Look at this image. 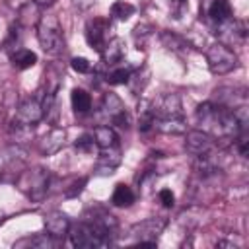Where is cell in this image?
<instances>
[{"label": "cell", "instance_id": "cell-33", "mask_svg": "<svg viewBox=\"0 0 249 249\" xmlns=\"http://www.w3.org/2000/svg\"><path fill=\"white\" fill-rule=\"evenodd\" d=\"M6 2H8V4H10V6H12V8H16V6H18V8H19V6H21V4H23V2H21V0H6Z\"/></svg>", "mask_w": 249, "mask_h": 249}, {"label": "cell", "instance_id": "cell-7", "mask_svg": "<svg viewBox=\"0 0 249 249\" xmlns=\"http://www.w3.org/2000/svg\"><path fill=\"white\" fill-rule=\"evenodd\" d=\"M27 161V154L21 146H6L0 150V169L4 173H16L19 175L25 167Z\"/></svg>", "mask_w": 249, "mask_h": 249}, {"label": "cell", "instance_id": "cell-18", "mask_svg": "<svg viewBox=\"0 0 249 249\" xmlns=\"http://www.w3.org/2000/svg\"><path fill=\"white\" fill-rule=\"evenodd\" d=\"M154 128L165 134H183L187 132V121L185 117L175 119H154Z\"/></svg>", "mask_w": 249, "mask_h": 249}, {"label": "cell", "instance_id": "cell-2", "mask_svg": "<svg viewBox=\"0 0 249 249\" xmlns=\"http://www.w3.org/2000/svg\"><path fill=\"white\" fill-rule=\"evenodd\" d=\"M111 230L95 224V222H80L70 226L68 235L70 243L78 249H93V247H107L111 245Z\"/></svg>", "mask_w": 249, "mask_h": 249}, {"label": "cell", "instance_id": "cell-6", "mask_svg": "<svg viewBox=\"0 0 249 249\" xmlns=\"http://www.w3.org/2000/svg\"><path fill=\"white\" fill-rule=\"evenodd\" d=\"M165 226H167V220L161 216L146 218V220H142L130 228V235H132L134 243L140 247H156L158 235L165 230Z\"/></svg>", "mask_w": 249, "mask_h": 249}, {"label": "cell", "instance_id": "cell-20", "mask_svg": "<svg viewBox=\"0 0 249 249\" xmlns=\"http://www.w3.org/2000/svg\"><path fill=\"white\" fill-rule=\"evenodd\" d=\"M10 60H12V66L18 68V70H27L31 68L35 62H37V54L29 49H16L12 54H10Z\"/></svg>", "mask_w": 249, "mask_h": 249}, {"label": "cell", "instance_id": "cell-29", "mask_svg": "<svg viewBox=\"0 0 249 249\" xmlns=\"http://www.w3.org/2000/svg\"><path fill=\"white\" fill-rule=\"evenodd\" d=\"M169 10H171V14H173V18H181L183 16V12L187 10V0H171L169 2Z\"/></svg>", "mask_w": 249, "mask_h": 249}, {"label": "cell", "instance_id": "cell-3", "mask_svg": "<svg viewBox=\"0 0 249 249\" xmlns=\"http://www.w3.org/2000/svg\"><path fill=\"white\" fill-rule=\"evenodd\" d=\"M37 39L41 49L47 54H58L64 49V37H62V27L56 16L45 14L37 21Z\"/></svg>", "mask_w": 249, "mask_h": 249}, {"label": "cell", "instance_id": "cell-15", "mask_svg": "<svg viewBox=\"0 0 249 249\" xmlns=\"http://www.w3.org/2000/svg\"><path fill=\"white\" fill-rule=\"evenodd\" d=\"M119 163H121V150H119V146L103 148L95 171H97V175H111Z\"/></svg>", "mask_w": 249, "mask_h": 249}, {"label": "cell", "instance_id": "cell-9", "mask_svg": "<svg viewBox=\"0 0 249 249\" xmlns=\"http://www.w3.org/2000/svg\"><path fill=\"white\" fill-rule=\"evenodd\" d=\"M152 113L154 119H175L183 117V105L181 97L177 93H165L158 101L152 103Z\"/></svg>", "mask_w": 249, "mask_h": 249}, {"label": "cell", "instance_id": "cell-5", "mask_svg": "<svg viewBox=\"0 0 249 249\" xmlns=\"http://www.w3.org/2000/svg\"><path fill=\"white\" fill-rule=\"evenodd\" d=\"M206 64L212 74H228L237 66V54L226 43H214L206 51Z\"/></svg>", "mask_w": 249, "mask_h": 249}, {"label": "cell", "instance_id": "cell-22", "mask_svg": "<svg viewBox=\"0 0 249 249\" xmlns=\"http://www.w3.org/2000/svg\"><path fill=\"white\" fill-rule=\"evenodd\" d=\"M19 16H18V21L23 25V27H29V25H37L41 14H39V6L33 2H23L19 8Z\"/></svg>", "mask_w": 249, "mask_h": 249}, {"label": "cell", "instance_id": "cell-31", "mask_svg": "<svg viewBox=\"0 0 249 249\" xmlns=\"http://www.w3.org/2000/svg\"><path fill=\"white\" fill-rule=\"evenodd\" d=\"M86 181H88V179H80V181H76V183L72 185V189L66 191V196H76V195H80L82 189H84V185H86Z\"/></svg>", "mask_w": 249, "mask_h": 249}, {"label": "cell", "instance_id": "cell-4", "mask_svg": "<svg viewBox=\"0 0 249 249\" xmlns=\"http://www.w3.org/2000/svg\"><path fill=\"white\" fill-rule=\"evenodd\" d=\"M18 187L31 198V200H43L49 193V183H51V173L45 167H35V169H23L18 175Z\"/></svg>", "mask_w": 249, "mask_h": 249}, {"label": "cell", "instance_id": "cell-13", "mask_svg": "<svg viewBox=\"0 0 249 249\" xmlns=\"http://www.w3.org/2000/svg\"><path fill=\"white\" fill-rule=\"evenodd\" d=\"M64 144H66V128L54 126L43 136V140L39 142V150L43 156H53V154L60 152L64 148Z\"/></svg>", "mask_w": 249, "mask_h": 249}, {"label": "cell", "instance_id": "cell-25", "mask_svg": "<svg viewBox=\"0 0 249 249\" xmlns=\"http://www.w3.org/2000/svg\"><path fill=\"white\" fill-rule=\"evenodd\" d=\"M21 243H27L31 247H56L58 245V239H54L49 233H41V235H35V237H27L23 241H18L16 245H21Z\"/></svg>", "mask_w": 249, "mask_h": 249}, {"label": "cell", "instance_id": "cell-10", "mask_svg": "<svg viewBox=\"0 0 249 249\" xmlns=\"http://www.w3.org/2000/svg\"><path fill=\"white\" fill-rule=\"evenodd\" d=\"M214 148H216V140L200 128L198 130H189L187 136H185V150L189 154H193L195 158L210 154V152H214Z\"/></svg>", "mask_w": 249, "mask_h": 249}, {"label": "cell", "instance_id": "cell-24", "mask_svg": "<svg viewBox=\"0 0 249 249\" xmlns=\"http://www.w3.org/2000/svg\"><path fill=\"white\" fill-rule=\"evenodd\" d=\"M134 14V6L130 2H124V0H119L111 6V16L119 21H126L130 16Z\"/></svg>", "mask_w": 249, "mask_h": 249}, {"label": "cell", "instance_id": "cell-19", "mask_svg": "<svg viewBox=\"0 0 249 249\" xmlns=\"http://www.w3.org/2000/svg\"><path fill=\"white\" fill-rule=\"evenodd\" d=\"M93 142L97 148H113V146H119V136L117 132L111 128V126H97L93 130Z\"/></svg>", "mask_w": 249, "mask_h": 249}, {"label": "cell", "instance_id": "cell-17", "mask_svg": "<svg viewBox=\"0 0 249 249\" xmlns=\"http://www.w3.org/2000/svg\"><path fill=\"white\" fill-rule=\"evenodd\" d=\"M208 18L214 25H222V23L230 21L233 18L230 2L228 0H212V4L208 6Z\"/></svg>", "mask_w": 249, "mask_h": 249}, {"label": "cell", "instance_id": "cell-28", "mask_svg": "<svg viewBox=\"0 0 249 249\" xmlns=\"http://www.w3.org/2000/svg\"><path fill=\"white\" fill-rule=\"evenodd\" d=\"M74 146H76L78 152H91L93 146H95V142H93V136H89V134H82V136L76 140Z\"/></svg>", "mask_w": 249, "mask_h": 249}, {"label": "cell", "instance_id": "cell-14", "mask_svg": "<svg viewBox=\"0 0 249 249\" xmlns=\"http://www.w3.org/2000/svg\"><path fill=\"white\" fill-rule=\"evenodd\" d=\"M45 230L49 235H53L54 239H62L64 235H68V230H70V220L66 214L62 212H51L45 216Z\"/></svg>", "mask_w": 249, "mask_h": 249}, {"label": "cell", "instance_id": "cell-23", "mask_svg": "<svg viewBox=\"0 0 249 249\" xmlns=\"http://www.w3.org/2000/svg\"><path fill=\"white\" fill-rule=\"evenodd\" d=\"M70 101H72V109L76 113H88L91 109V95L86 89H80V88L72 89Z\"/></svg>", "mask_w": 249, "mask_h": 249}, {"label": "cell", "instance_id": "cell-26", "mask_svg": "<svg viewBox=\"0 0 249 249\" xmlns=\"http://www.w3.org/2000/svg\"><path fill=\"white\" fill-rule=\"evenodd\" d=\"M130 74H132L130 68H113L111 72H107L105 80H107V84H111V86H121V84H126V82H128Z\"/></svg>", "mask_w": 249, "mask_h": 249}, {"label": "cell", "instance_id": "cell-30", "mask_svg": "<svg viewBox=\"0 0 249 249\" xmlns=\"http://www.w3.org/2000/svg\"><path fill=\"white\" fill-rule=\"evenodd\" d=\"M158 198H160V202H161L165 208H171V206L175 204V196H173V193H171L169 189H161V191L158 193Z\"/></svg>", "mask_w": 249, "mask_h": 249}, {"label": "cell", "instance_id": "cell-27", "mask_svg": "<svg viewBox=\"0 0 249 249\" xmlns=\"http://www.w3.org/2000/svg\"><path fill=\"white\" fill-rule=\"evenodd\" d=\"M70 66H72L76 72H80V74H88V72L91 70V62H89L88 58H84V56H74V58L70 60Z\"/></svg>", "mask_w": 249, "mask_h": 249}, {"label": "cell", "instance_id": "cell-12", "mask_svg": "<svg viewBox=\"0 0 249 249\" xmlns=\"http://www.w3.org/2000/svg\"><path fill=\"white\" fill-rule=\"evenodd\" d=\"M103 111H105V115H107L117 126H123V128L128 126V115H126L124 103L121 101L119 95H115V93H105V97H103Z\"/></svg>", "mask_w": 249, "mask_h": 249}, {"label": "cell", "instance_id": "cell-11", "mask_svg": "<svg viewBox=\"0 0 249 249\" xmlns=\"http://www.w3.org/2000/svg\"><path fill=\"white\" fill-rule=\"evenodd\" d=\"M43 117H45V113H43L41 101L35 99V97H29V99H23V101L18 105L16 119H14V121H18V123H21V124L33 126V124H37Z\"/></svg>", "mask_w": 249, "mask_h": 249}, {"label": "cell", "instance_id": "cell-16", "mask_svg": "<svg viewBox=\"0 0 249 249\" xmlns=\"http://www.w3.org/2000/svg\"><path fill=\"white\" fill-rule=\"evenodd\" d=\"M124 47H126V45H124V41H123L121 37L109 39V41L105 43V47L101 49V58H103V62H105L107 66H113V64L121 62L123 56H124V51H126Z\"/></svg>", "mask_w": 249, "mask_h": 249}, {"label": "cell", "instance_id": "cell-21", "mask_svg": "<svg viewBox=\"0 0 249 249\" xmlns=\"http://www.w3.org/2000/svg\"><path fill=\"white\" fill-rule=\"evenodd\" d=\"M132 202H134V193H132V189H130L128 185H124V183L115 185V191H113V195H111V204H113V206H119V208H126V206H130Z\"/></svg>", "mask_w": 249, "mask_h": 249}, {"label": "cell", "instance_id": "cell-8", "mask_svg": "<svg viewBox=\"0 0 249 249\" xmlns=\"http://www.w3.org/2000/svg\"><path fill=\"white\" fill-rule=\"evenodd\" d=\"M109 29H111L109 19H103V18L89 19L88 25H86V41H88V45L91 49H95L97 53H101V49L109 41V35H107Z\"/></svg>", "mask_w": 249, "mask_h": 249}, {"label": "cell", "instance_id": "cell-34", "mask_svg": "<svg viewBox=\"0 0 249 249\" xmlns=\"http://www.w3.org/2000/svg\"><path fill=\"white\" fill-rule=\"evenodd\" d=\"M2 220H4V214H2V212H0V222H2Z\"/></svg>", "mask_w": 249, "mask_h": 249}, {"label": "cell", "instance_id": "cell-32", "mask_svg": "<svg viewBox=\"0 0 249 249\" xmlns=\"http://www.w3.org/2000/svg\"><path fill=\"white\" fill-rule=\"evenodd\" d=\"M31 2H35L37 6H51L54 0H31Z\"/></svg>", "mask_w": 249, "mask_h": 249}, {"label": "cell", "instance_id": "cell-1", "mask_svg": "<svg viewBox=\"0 0 249 249\" xmlns=\"http://www.w3.org/2000/svg\"><path fill=\"white\" fill-rule=\"evenodd\" d=\"M196 123L200 126V130H204L206 134H210L216 144L218 142H230L235 140V136L239 134V130L247 128L239 123V119L235 117L233 109L222 105V103H214V101H204L196 107Z\"/></svg>", "mask_w": 249, "mask_h": 249}]
</instances>
